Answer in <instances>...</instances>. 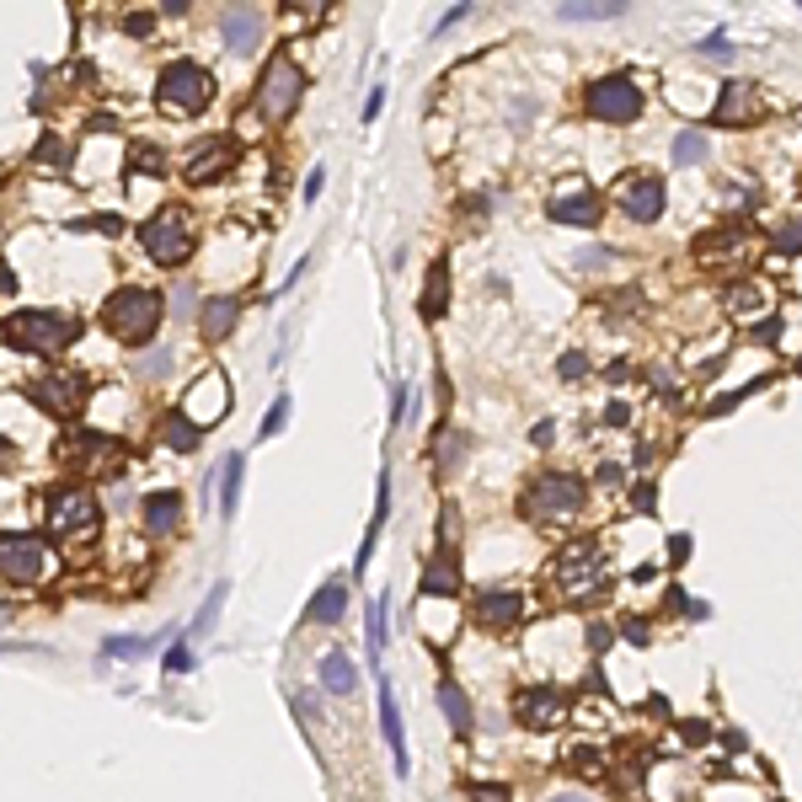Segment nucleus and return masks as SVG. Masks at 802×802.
I'll return each mask as SVG.
<instances>
[{
    "label": "nucleus",
    "mask_w": 802,
    "mask_h": 802,
    "mask_svg": "<svg viewBox=\"0 0 802 802\" xmlns=\"http://www.w3.org/2000/svg\"><path fill=\"white\" fill-rule=\"evenodd\" d=\"M0 337H6V348L17 353H65L75 337H81V316L70 311H11L6 327H0Z\"/></svg>",
    "instance_id": "f257e3e1"
},
{
    "label": "nucleus",
    "mask_w": 802,
    "mask_h": 802,
    "mask_svg": "<svg viewBox=\"0 0 802 802\" xmlns=\"http://www.w3.org/2000/svg\"><path fill=\"white\" fill-rule=\"evenodd\" d=\"M43 508H49V530H54L65 546H91V541H97L102 508H97V498H91L86 487L59 482V487L43 492Z\"/></svg>",
    "instance_id": "f03ea898"
},
{
    "label": "nucleus",
    "mask_w": 802,
    "mask_h": 802,
    "mask_svg": "<svg viewBox=\"0 0 802 802\" xmlns=\"http://www.w3.org/2000/svg\"><path fill=\"white\" fill-rule=\"evenodd\" d=\"M102 327L129 348L150 343L156 327H161V295H150V289H118V295H107V305H102Z\"/></svg>",
    "instance_id": "7ed1b4c3"
},
{
    "label": "nucleus",
    "mask_w": 802,
    "mask_h": 802,
    "mask_svg": "<svg viewBox=\"0 0 802 802\" xmlns=\"http://www.w3.org/2000/svg\"><path fill=\"white\" fill-rule=\"evenodd\" d=\"M519 508L530 519H541V524H567V519H578V508H583V482L567 476V471H546V476L530 482Z\"/></svg>",
    "instance_id": "20e7f679"
},
{
    "label": "nucleus",
    "mask_w": 802,
    "mask_h": 802,
    "mask_svg": "<svg viewBox=\"0 0 802 802\" xmlns=\"http://www.w3.org/2000/svg\"><path fill=\"white\" fill-rule=\"evenodd\" d=\"M156 97L166 107H177V113H204L214 102V75L204 65H193V59H172L156 81Z\"/></svg>",
    "instance_id": "39448f33"
},
{
    "label": "nucleus",
    "mask_w": 802,
    "mask_h": 802,
    "mask_svg": "<svg viewBox=\"0 0 802 802\" xmlns=\"http://www.w3.org/2000/svg\"><path fill=\"white\" fill-rule=\"evenodd\" d=\"M300 91H305V75H300V65L289 54H273L268 59V70H262V81H257V113L262 118H289L300 107Z\"/></svg>",
    "instance_id": "423d86ee"
},
{
    "label": "nucleus",
    "mask_w": 802,
    "mask_h": 802,
    "mask_svg": "<svg viewBox=\"0 0 802 802\" xmlns=\"http://www.w3.org/2000/svg\"><path fill=\"white\" fill-rule=\"evenodd\" d=\"M140 241H145V252L156 257L161 268H182V262L193 257V230H188V214L182 209H161L156 220H145Z\"/></svg>",
    "instance_id": "0eeeda50"
},
{
    "label": "nucleus",
    "mask_w": 802,
    "mask_h": 802,
    "mask_svg": "<svg viewBox=\"0 0 802 802\" xmlns=\"http://www.w3.org/2000/svg\"><path fill=\"white\" fill-rule=\"evenodd\" d=\"M0 573H6L11 583H43L54 573V551L49 541H38V535H0Z\"/></svg>",
    "instance_id": "6e6552de"
},
{
    "label": "nucleus",
    "mask_w": 802,
    "mask_h": 802,
    "mask_svg": "<svg viewBox=\"0 0 802 802\" xmlns=\"http://www.w3.org/2000/svg\"><path fill=\"white\" fill-rule=\"evenodd\" d=\"M583 107H589V118H605V123H631L642 113V91L631 75H605V81H594L583 91Z\"/></svg>",
    "instance_id": "1a4fd4ad"
},
{
    "label": "nucleus",
    "mask_w": 802,
    "mask_h": 802,
    "mask_svg": "<svg viewBox=\"0 0 802 802\" xmlns=\"http://www.w3.org/2000/svg\"><path fill=\"white\" fill-rule=\"evenodd\" d=\"M27 396L38 401L43 412H54V418H75V412L86 407V375L81 369H59V375H43V380H33L27 385Z\"/></svg>",
    "instance_id": "9d476101"
},
{
    "label": "nucleus",
    "mask_w": 802,
    "mask_h": 802,
    "mask_svg": "<svg viewBox=\"0 0 802 802\" xmlns=\"http://www.w3.org/2000/svg\"><path fill=\"white\" fill-rule=\"evenodd\" d=\"M182 412L198 423V428H209V423H220L225 412H230V380H225V369H204V375L193 380V391H188V401H182Z\"/></svg>",
    "instance_id": "9b49d317"
},
{
    "label": "nucleus",
    "mask_w": 802,
    "mask_h": 802,
    "mask_svg": "<svg viewBox=\"0 0 802 802\" xmlns=\"http://www.w3.org/2000/svg\"><path fill=\"white\" fill-rule=\"evenodd\" d=\"M59 455L75 460L86 476H118L123 471V450L107 434H75V439L59 444Z\"/></svg>",
    "instance_id": "f8f14e48"
},
{
    "label": "nucleus",
    "mask_w": 802,
    "mask_h": 802,
    "mask_svg": "<svg viewBox=\"0 0 802 802\" xmlns=\"http://www.w3.org/2000/svg\"><path fill=\"white\" fill-rule=\"evenodd\" d=\"M621 209H626V220H637V225L658 220L663 214V177H653V172L626 177L621 182Z\"/></svg>",
    "instance_id": "ddd939ff"
},
{
    "label": "nucleus",
    "mask_w": 802,
    "mask_h": 802,
    "mask_svg": "<svg viewBox=\"0 0 802 802\" xmlns=\"http://www.w3.org/2000/svg\"><path fill=\"white\" fill-rule=\"evenodd\" d=\"M712 118L722 123V129H744V123L760 118V91H754L749 81H728L717 107H712Z\"/></svg>",
    "instance_id": "4468645a"
},
{
    "label": "nucleus",
    "mask_w": 802,
    "mask_h": 802,
    "mask_svg": "<svg viewBox=\"0 0 802 802\" xmlns=\"http://www.w3.org/2000/svg\"><path fill=\"white\" fill-rule=\"evenodd\" d=\"M476 615H482V626L508 631V626H519V615H524V594H514V589H487L482 599H476Z\"/></svg>",
    "instance_id": "2eb2a0df"
},
{
    "label": "nucleus",
    "mask_w": 802,
    "mask_h": 802,
    "mask_svg": "<svg viewBox=\"0 0 802 802\" xmlns=\"http://www.w3.org/2000/svg\"><path fill=\"white\" fill-rule=\"evenodd\" d=\"M220 33H225L230 54H252L257 38H262V17H257V11H246V6H230L220 17Z\"/></svg>",
    "instance_id": "dca6fc26"
},
{
    "label": "nucleus",
    "mask_w": 802,
    "mask_h": 802,
    "mask_svg": "<svg viewBox=\"0 0 802 802\" xmlns=\"http://www.w3.org/2000/svg\"><path fill=\"white\" fill-rule=\"evenodd\" d=\"M380 733H385V749H391V760H396V776H407L412 760H407V733H401V712H396L391 685H380Z\"/></svg>",
    "instance_id": "f3484780"
},
{
    "label": "nucleus",
    "mask_w": 802,
    "mask_h": 802,
    "mask_svg": "<svg viewBox=\"0 0 802 802\" xmlns=\"http://www.w3.org/2000/svg\"><path fill=\"white\" fill-rule=\"evenodd\" d=\"M551 220L557 225H578V230H594L599 225V198L583 188V193H567V198H551Z\"/></svg>",
    "instance_id": "a211bd4d"
},
{
    "label": "nucleus",
    "mask_w": 802,
    "mask_h": 802,
    "mask_svg": "<svg viewBox=\"0 0 802 802\" xmlns=\"http://www.w3.org/2000/svg\"><path fill=\"white\" fill-rule=\"evenodd\" d=\"M140 519H145L150 535H172L182 524V492H150L140 503Z\"/></svg>",
    "instance_id": "6ab92c4d"
},
{
    "label": "nucleus",
    "mask_w": 802,
    "mask_h": 802,
    "mask_svg": "<svg viewBox=\"0 0 802 802\" xmlns=\"http://www.w3.org/2000/svg\"><path fill=\"white\" fill-rule=\"evenodd\" d=\"M418 594H444V599L460 594V562L450 557V546H439V557L428 562V573L418 578Z\"/></svg>",
    "instance_id": "aec40b11"
},
{
    "label": "nucleus",
    "mask_w": 802,
    "mask_h": 802,
    "mask_svg": "<svg viewBox=\"0 0 802 802\" xmlns=\"http://www.w3.org/2000/svg\"><path fill=\"white\" fill-rule=\"evenodd\" d=\"M236 316H241V300L220 295V300H209V305H204L198 327H204V337H209V343H225V337H230V327H236Z\"/></svg>",
    "instance_id": "412c9836"
},
{
    "label": "nucleus",
    "mask_w": 802,
    "mask_h": 802,
    "mask_svg": "<svg viewBox=\"0 0 802 802\" xmlns=\"http://www.w3.org/2000/svg\"><path fill=\"white\" fill-rule=\"evenodd\" d=\"M230 161H236V145H230V140H214L209 156H193V161H188V182H198V188H204V182H220V172H230Z\"/></svg>",
    "instance_id": "4be33fe9"
},
{
    "label": "nucleus",
    "mask_w": 802,
    "mask_h": 802,
    "mask_svg": "<svg viewBox=\"0 0 802 802\" xmlns=\"http://www.w3.org/2000/svg\"><path fill=\"white\" fill-rule=\"evenodd\" d=\"M161 439L166 444H172V450L177 455H188V450H198V439H204V428H198L193 418H188V412H161Z\"/></svg>",
    "instance_id": "5701e85b"
},
{
    "label": "nucleus",
    "mask_w": 802,
    "mask_h": 802,
    "mask_svg": "<svg viewBox=\"0 0 802 802\" xmlns=\"http://www.w3.org/2000/svg\"><path fill=\"white\" fill-rule=\"evenodd\" d=\"M321 685H327L332 696H353V690H359V674H353V663H348L343 647H332V653L321 658Z\"/></svg>",
    "instance_id": "b1692460"
},
{
    "label": "nucleus",
    "mask_w": 802,
    "mask_h": 802,
    "mask_svg": "<svg viewBox=\"0 0 802 802\" xmlns=\"http://www.w3.org/2000/svg\"><path fill=\"white\" fill-rule=\"evenodd\" d=\"M241 471H246V455L230 450L225 466H220V514L236 519V503H241Z\"/></svg>",
    "instance_id": "393cba45"
},
{
    "label": "nucleus",
    "mask_w": 802,
    "mask_h": 802,
    "mask_svg": "<svg viewBox=\"0 0 802 802\" xmlns=\"http://www.w3.org/2000/svg\"><path fill=\"white\" fill-rule=\"evenodd\" d=\"M439 706H444V717H450V728H455V733H471V728H476V712H471L466 690H460L455 680H444V685H439Z\"/></svg>",
    "instance_id": "a878e982"
},
{
    "label": "nucleus",
    "mask_w": 802,
    "mask_h": 802,
    "mask_svg": "<svg viewBox=\"0 0 802 802\" xmlns=\"http://www.w3.org/2000/svg\"><path fill=\"white\" fill-rule=\"evenodd\" d=\"M343 605H348V589H343V583H321L316 599H311V610H305V621H337Z\"/></svg>",
    "instance_id": "bb28decb"
},
{
    "label": "nucleus",
    "mask_w": 802,
    "mask_h": 802,
    "mask_svg": "<svg viewBox=\"0 0 802 802\" xmlns=\"http://www.w3.org/2000/svg\"><path fill=\"white\" fill-rule=\"evenodd\" d=\"M364 637H369V658L385 653V642H391V615H385V599H375L364 615Z\"/></svg>",
    "instance_id": "cd10ccee"
},
{
    "label": "nucleus",
    "mask_w": 802,
    "mask_h": 802,
    "mask_svg": "<svg viewBox=\"0 0 802 802\" xmlns=\"http://www.w3.org/2000/svg\"><path fill=\"white\" fill-rule=\"evenodd\" d=\"M519 717L530 722V728H541V722H557L562 717V696H541V690H530L519 706Z\"/></svg>",
    "instance_id": "c85d7f7f"
},
{
    "label": "nucleus",
    "mask_w": 802,
    "mask_h": 802,
    "mask_svg": "<svg viewBox=\"0 0 802 802\" xmlns=\"http://www.w3.org/2000/svg\"><path fill=\"white\" fill-rule=\"evenodd\" d=\"M225 594H230V583H214V589H209L204 610H198V621H193L198 637H209V631H214V621H220V605H225Z\"/></svg>",
    "instance_id": "c756f323"
},
{
    "label": "nucleus",
    "mask_w": 802,
    "mask_h": 802,
    "mask_svg": "<svg viewBox=\"0 0 802 802\" xmlns=\"http://www.w3.org/2000/svg\"><path fill=\"white\" fill-rule=\"evenodd\" d=\"M696 161H706V134L685 129L680 140H674V166H696Z\"/></svg>",
    "instance_id": "7c9ffc66"
},
{
    "label": "nucleus",
    "mask_w": 802,
    "mask_h": 802,
    "mask_svg": "<svg viewBox=\"0 0 802 802\" xmlns=\"http://www.w3.org/2000/svg\"><path fill=\"white\" fill-rule=\"evenodd\" d=\"M150 647H156L150 637H107V642H102V653H107V658H145Z\"/></svg>",
    "instance_id": "2f4dec72"
},
{
    "label": "nucleus",
    "mask_w": 802,
    "mask_h": 802,
    "mask_svg": "<svg viewBox=\"0 0 802 802\" xmlns=\"http://www.w3.org/2000/svg\"><path fill=\"white\" fill-rule=\"evenodd\" d=\"M423 316L439 321L444 316V262H434V273H428V295H423Z\"/></svg>",
    "instance_id": "473e14b6"
},
{
    "label": "nucleus",
    "mask_w": 802,
    "mask_h": 802,
    "mask_svg": "<svg viewBox=\"0 0 802 802\" xmlns=\"http://www.w3.org/2000/svg\"><path fill=\"white\" fill-rule=\"evenodd\" d=\"M599 22V17H621V0H605V6H562V22Z\"/></svg>",
    "instance_id": "72a5a7b5"
},
{
    "label": "nucleus",
    "mask_w": 802,
    "mask_h": 802,
    "mask_svg": "<svg viewBox=\"0 0 802 802\" xmlns=\"http://www.w3.org/2000/svg\"><path fill=\"white\" fill-rule=\"evenodd\" d=\"M733 311H765V289L760 284H738L733 295H728Z\"/></svg>",
    "instance_id": "f704fd0d"
},
{
    "label": "nucleus",
    "mask_w": 802,
    "mask_h": 802,
    "mask_svg": "<svg viewBox=\"0 0 802 802\" xmlns=\"http://www.w3.org/2000/svg\"><path fill=\"white\" fill-rule=\"evenodd\" d=\"M385 514H391V476L380 471V482H375V519H369V530H385Z\"/></svg>",
    "instance_id": "c9c22d12"
},
{
    "label": "nucleus",
    "mask_w": 802,
    "mask_h": 802,
    "mask_svg": "<svg viewBox=\"0 0 802 802\" xmlns=\"http://www.w3.org/2000/svg\"><path fill=\"white\" fill-rule=\"evenodd\" d=\"M70 230H102V236H118L123 220L118 214H86V220H70Z\"/></svg>",
    "instance_id": "e433bc0d"
},
{
    "label": "nucleus",
    "mask_w": 802,
    "mask_h": 802,
    "mask_svg": "<svg viewBox=\"0 0 802 802\" xmlns=\"http://www.w3.org/2000/svg\"><path fill=\"white\" fill-rule=\"evenodd\" d=\"M129 166H134V172H166V156H161V150H150V145H134Z\"/></svg>",
    "instance_id": "4c0bfd02"
},
{
    "label": "nucleus",
    "mask_w": 802,
    "mask_h": 802,
    "mask_svg": "<svg viewBox=\"0 0 802 802\" xmlns=\"http://www.w3.org/2000/svg\"><path fill=\"white\" fill-rule=\"evenodd\" d=\"M776 252H802V220H786L776 230Z\"/></svg>",
    "instance_id": "58836bf2"
},
{
    "label": "nucleus",
    "mask_w": 802,
    "mask_h": 802,
    "mask_svg": "<svg viewBox=\"0 0 802 802\" xmlns=\"http://www.w3.org/2000/svg\"><path fill=\"white\" fill-rule=\"evenodd\" d=\"M284 418H289V396H279V401L268 407V418H262V439H273V434H279V428H284Z\"/></svg>",
    "instance_id": "ea45409f"
},
{
    "label": "nucleus",
    "mask_w": 802,
    "mask_h": 802,
    "mask_svg": "<svg viewBox=\"0 0 802 802\" xmlns=\"http://www.w3.org/2000/svg\"><path fill=\"white\" fill-rule=\"evenodd\" d=\"M166 669H172V674H188V669H193V647L177 642L172 653H166Z\"/></svg>",
    "instance_id": "a19ab883"
},
{
    "label": "nucleus",
    "mask_w": 802,
    "mask_h": 802,
    "mask_svg": "<svg viewBox=\"0 0 802 802\" xmlns=\"http://www.w3.org/2000/svg\"><path fill=\"white\" fill-rule=\"evenodd\" d=\"M33 156H38V161H65V140H54V134H49V140H38Z\"/></svg>",
    "instance_id": "79ce46f5"
},
{
    "label": "nucleus",
    "mask_w": 802,
    "mask_h": 802,
    "mask_svg": "<svg viewBox=\"0 0 802 802\" xmlns=\"http://www.w3.org/2000/svg\"><path fill=\"white\" fill-rule=\"evenodd\" d=\"M701 54H706V59H733V49H728V38H722V33H717V38H701Z\"/></svg>",
    "instance_id": "37998d69"
},
{
    "label": "nucleus",
    "mask_w": 802,
    "mask_h": 802,
    "mask_svg": "<svg viewBox=\"0 0 802 802\" xmlns=\"http://www.w3.org/2000/svg\"><path fill=\"white\" fill-rule=\"evenodd\" d=\"M583 369H589V359H583V353H562V375H567V380L583 375Z\"/></svg>",
    "instance_id": "c03bdc74"
},
{
    "label": "nucleus",
    "mask_w": 802,
    "mask_h": 802,
    "mask_svg": "<svg viewBox=\"0 0 802 802\" xmlns=\"http://www.w3.org/2000/svg\"><path fill=\"white\" fill-rule=\"evenodd\" d=\"M380 107H385V91L375 86V91H369V102H364V123H375V118H380Z\"/></svg>",
    "instance_id": "a18cd8bd"
},
{
    "label": "nucleus",
    "mask_w": 802,
    "mask_h": 802,
    "mask_svg": "<svg viewBox=\"0 0 802 802\" xmlns=\"http://www.w3.org/2000/svg\"><path fill=\"white\" fill-rule=\"evenodd\" d=\"M102 129H118V118H113V113H97V118H86V134H102Z\"/></svg>",
    "instance_id": "49530a36"
},
{
    "label": "nucleus",
    "mask_w": 802,
    "mask_h": 802,
    "mask_svg": "<svg viewBox=\"0 0 802 802\" xmlns=\"http://www.w3.org/2000/svg\"><path fill=\"white\" fill-rule=\"evenodd\" d=\"M321 182H327V172H321V166H316V172L305 177V198H311V204H316V198H321Z\"/></svg>",
    "instance_id": "de8ad7c7"
},
{
    "label": "nucleus",
    "mask_w": 802,
    "mask_h": 802,
    "mask_svg": "<svg viewBox=\"0 0 802 802\" xmlns=\"http://www.w3.org/2000/svg\"><path fill=\"white\" fill-rule=\"evenodd\" d=\"M123 27H129V33H134V38H140V33H150V11H134V17H129V22H123Z\"/></svg>",
    "instance_id": "09e8293b"
},
{
    "label": "nucleus",
    "mask_w": 802,
    "mask_h": 802,
    "mask_svg": "<svg viewBox=\"0 0 802 802\" xmlns=\"http://www.w3.org/2000/svg\"><path fill=\"white\" fill-rule=\"evenodd\" d=\"M605 642H610V631H605V626H589V653H605Z\"/></svg>",
    "instance_id": "8fccbe9b"
},
{
    "label": "nucleus",
    "mask_w": 802,
    "mask_h": 802,
    "mask_svg": "<svg viewBox=\"0 0 802 802\" xmlns=\"http://www.w3.org/2000/svg\"><path fill=\"white\" fill-rule=\"evenodd\" d=\"M530 439H535V444H551V439H557V428H551V423H535Z\"/></svg>",
    "instance_id": "3c124183"
},
{
    "label": "nucleus",
    "mask_w": 802,
    "mask_h": 802,
    "mask_svg": "<svg viewBox=\"0 0 802 802\" xmlns=\"http://www.w3.org/2000/svg\"><path fill=\"white\" fill-rule=\"evenodd\" d=\"M626 637H631V642H647V621H626Z\"/></svg>",
    "instance_id": "603ef678"
},
{
    "label": "nucleus",
    "mask_w": 802,
    "mask_h": 802,
    "mask_svg": "<svg viewBox=\"0 0 802 802\" xmlns=\"http://www.w3.org/2000/svg\"><path fill=\"white\" fill-rule=\"evenodd\" d=\"M551 802H594V797H583V792H562V797H551Z\"/></svg>",
    "instance_id": "864d4df0"
},
{
    "label": "nucleus",
    "mask_w": 802,
    "mask_h": 802,
    "mask_svg": "<svg viewBox=\"0 0 802 802\" xmlns=\"http://www.w3.org/2000/svg\"><path fill=\"white\" fill-rule=\"evenodd\" d=\"M6 455H11V444H6V439H0V460H6Z\"/></svg>",
    "instance_id": "5fc2aeb1"
}]
</instances>
